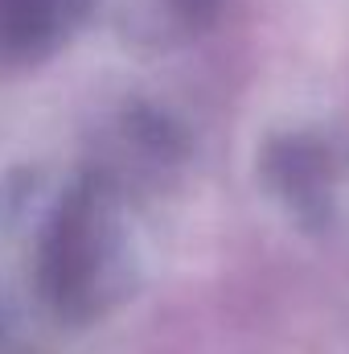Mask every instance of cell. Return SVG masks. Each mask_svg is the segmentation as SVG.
<instances>
[{
	"label": "cell",
	"mask_w": 349,
	"mask_h": 354,
	"mask_svg": "<svg viewBox=\"0 0 349 354\" xmlns=\"http://www.w3.org/2000/svg\"><path fill=\"white\" fill-rule=\"evenodd\" d=\"M263 185L308 231L333 227L349 206V157L317 132H288L267 140L259 157Z\"/></svg>",
	"instance_id": "2"
},
{
	"label": "cell",
	"mask_w": 349,
	"mask_h": 354,
	"mask_svg": "<svg viewBox=\"0 0 349 354\" xmlns=\"http://www.w3.org/2000/svg\"><path fill=\"white\" fill-rule=\"evenodd\" d=\"M94 8V0H0V54L29 62L54 54Z\"/></svg>",
	"instance_id": "3"
},
{
	"label": "cell",
	"mask_w": 349,
	"mask_h": 354,
	"mask_svg": "<svg viewBox=\"0 0 349 354\" xmlns=\"http://www.w3.org/2000/svg\"><path fill=\"white\" fill-rule=\"evenodd\" d=\"M165 4H169V12H173L185 29H206L222 12L226 0H165Z\"/></svg>",
	"instance_id": "4"
},
{
	"label": "cell",
	"mask_w": 349,
	"mask_h": 354,
	"mask_svg": "<svg viewBox=\"0 0 349 354\" xmlns=\"http://www.w3.org/2000/svg\"><path fill=\"white\" fill-rule=\"evenodd\" d=\"M37 288L70 326H87L132 297L136 243L128 198L115 177H83L62 194L37 243Z\"/></svg>",
	"instance_id": "1"
}]
</instances>
